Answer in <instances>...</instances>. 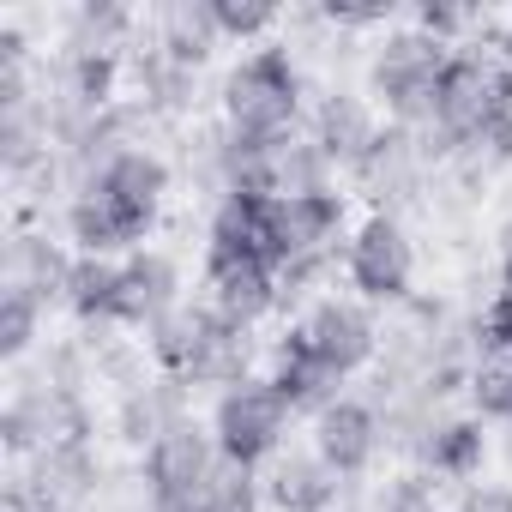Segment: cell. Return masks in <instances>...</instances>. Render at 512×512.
Returning a JSON list of instances; mask_svg holds the SVG:
<instances>
[{
    "label": "cell",
    "instance_id": "1",
    "mask_svg": "<svg viewBox=\"0 0 512 512\" xmlns=\"http://www.w3.org/2000/svg\"><path fill=\"white\" fill-rule=\"evenodd\" d=\"M175 157L157 145H127L121 157H109L79 193H67V205L55 211V229L73 253L91 260H127V253L151 247L169 199H175Z\"/></svg>",
    "mask_w": 512,
    "mask_h": 512
},
{
    "label": "cell",
    "instance_id": "2",
    "mask_svg": "<svg viewBox=\"0 0 512 512\" xmlns=\"http://www.w3.org/2000/svg\"><path fill=\"white\" fill-rule=\"evenodd\" d=\"M211 103H217V121L235 139H253V145H272V139L302 133L308 127V109H314V79H308L302 49L290 37H278L266 49L235 55L217 73Z\"/></svg>",
    "mask_w": 512,
    "mask_h": 512
},
{
    "label": "cell",
    "instance_id": "3",
    "mask_svg": "<svg viewBox=\"0 0 512 512\" xmlns=\"http://www.w3.org/2000/svg\"><path fill=\"white\" fill-rule=\"evenodd\" d=\"M145 356H151L157 374H175L187 392H205V398H217V392H229V386H241L253 374H266L260 368V338L247 326H235V320H223L205 302H187L181 314H169L145 338Z\"/></svg>",
    "mask_w": 512,
    "mask_h": 512
},
{
    "label": "cell",
    "instance_id": "4",
    "mask_svg": "<svg viewBox=\"0 0 512 512\" xmlns=\"http://www.w3.org/2000/svg\"><path fill=\"white\" fill-rule=\"evenodd\" d=\"M500 115H512V73L506 61L494 55V31L470 49H452L446 73H440V91H434V115L422 127L434 163L446 169L476 133H488Z\"/></svg>",
    "mask_w": 512,
    "mask_h": 512
},
{
    "label": "cell",
    "instance_id": "5",
    "mask_svg": "<svg viewBox=\"0 0 512 512\" xmlns=\"http://www.w3.org/2000/svg\"><path fill=\"white\" fill-rule=\"evenodd\" d=\"M452 49L434 43L428 31H416L410 19H398L392 31L368 37L362 49V97L392 121V127H428L434 115V91H440V73H446Z\"/></svg>",
    "mask_w": 512,
    "mask_h": 512
},
{
    "label": "cell",
    "instance_id": "6",
    "mask_svg": "<svg viewBox=\"0 0 512 512\" xmlns=\"http://www.w3.org/2000/svg\"><path fill=\"white\" fill-rule=\"evenodd\" d=\"M79 440H97V392L49 380L37 362L13 368L7 404H0V446H7V458L25 464L49 446H79Z\"/></svg>",
    "mask_w": 512,
    "mask_h": 512
},
{
    "label": "cell",
    "instance_id": "7",
    "mask_svg": "<svg viewBox=\"0 0 512 512\" xmlns=\"http://www.w3.org/2000/svg\"><path fill=\"white\" fill-rule=\"evenodd\" d=\"M344 290L380 314H398L416 302V284H422V247H416V229L410 217H392V211H368L356 217L350 241H344Z\"/></svg>",
    "mask_w": 512,
    "mask_h": 512
},
{
    "label": "cell",
    "instance_id": "8",
    "mask_svg": "<svg viewBox=\"0 0 512 512\" xmlns=\"http://www.w3.org/2000/svg\"><path fill=\"white\" fill-rule=\"evenodd\" d=\"M205 428H211V440H217V452L229 464L266 470L272 458H284L296 446L302 416L290 410V398L266 374H253V380H241V386H229V392H217L205 404Z\"/></svg>",
    "mask_w": 512,
    "mask_h": 512
},
{
    "label": "cell",
    "instance_id": "9",
    "mask_svg": "<svg viewBox=\"0 0 512 512\" xmlns=\"http://www.w3.org/2000/svg\"><path fill=\"white\" fill-rule=\"evenodd\" d=\"M296 344H308L338 380H362V374H374V362H380V344H386V320H380V308H368V302H356L350 290H326V296H314L308 308H296V320L284 326Z\"/></svg>",
    "mask_w": 512,
    "mask_h": 512
},
{
    "label": "cell",
    "instance_id": "10",
    "mask_svg": "<svg viewBox=\"0 0 512 512\" xmlns=\"http://www.w3.org/2000/svg\"><path fill=\"white\" fill-rule=\"evenodd\" d=\"M440 163L428 151V139L416 127H392L380 133V145L368 151V163L350 175L356 193H368L374 211H392V217H410L416 205H434V187H440Z\"/></svg>",
    "mask_w": 512,
    "mask_h": 512
},
{
    "label": "cell",
    "instance_id": "11",
    "mask_svg": "<svg viewBox=\"0 0 512 512\" xmlns=\"http://www.w3.org/2000/svg\"><path fill=\"white\" fill-rule=\"evenodd\" d=\"M109 458L97 440H79V446H49L25 464H13V482L7 494L13 500H31L43 512H97L103 488H109Z\"/></svg>",
    "mask_w": 512,
    "mask_h": 512
},
{
    "label": "cell",
    "instance_id": "12",
    "mask_svg": "<svg viewBox=\"0 0 512 512\" xmlns=\"http://www.w3.org/2000/svg\"><path fill=\"white\" fill-rule=\"evenodd\" d=\"M199 302L247 332H260L266 320H278L290 308L284 272L266 253H199Z\"/></svg>",
    "mask_w": 512,
    "mask_h": 512
},
{
    "label": "cell",
    "instance_id": "13",
    "mask_svg": "<svg viewBox=\"0 0 512 512\" xmlns=\"http://www.w3.org/2000/svg\"><path fill=\"white\" fill-rule=\"evenodd\" d=\"M308 446L356 488H368V476L380 470V458L392 452L386 446V422H380V404L368 392H344L338 404H326L314 422H308Z\"/></svg>",
    "mask_w": 512,
    "mask_h": 512
},
{
    "label": "cell",
    "instance_id": "14",
    "mask_svg": "<svg viewBox=\"0 0 512 512\" xmlns=\"http://www.w3.org/2000/svg\"><path fill=\"white\" fill-rule=\"evenodd\" d=\"M368 488L344 482L308 440L260 470V494H266L272 512H368Z\"/></svg>",
    "mask_w": 512,
    "mask_h": 512
},
{
    "label": "cell",
    "instance_id": "15",
    "mask_svg": "<svg viewBox=\"0 0 512 512\" xmlns=\"http://www.w3.org/2000/svg\"><path fill=\"white\" fill-rule=\"evenodd\" d=\"M187 308V266L169 247H139L121 260V290H115V326L133 338H151L169 314Z\"/></svg>",
    "mask_w": 512,
    "mask_h": 512
},
{
    "label": "cell",
    "instance_id": "16",
    "mask_svg": "<svg viewBox=\"0 0 512 512\" xmlns=\"http://www.w3.org/2000/svg\"><path fill=\"white\" fill-rule=\"evenodd\" d=\"M386 133V115L362 97V85H320L314 91V109H308V139L332 157L338 175H356L368 163V151L380 145Z\"/></svg>",
    "mask_w": 512,
    "mask_h": 512
},
{
    "label": "cell",
    "instance_id": "17",
    "mask_svg": "<svg viewBox=\"0 0 512 512\" xmlns=\"http://www.w3.org/2000/svg\"><path fill=\"white\" fill-rule=\"evenodd\" d=\"M127 97L145 109L151 127H199V97H205V73L199 67H181L175 55L151 49L139 37L133 61H127Z\"/></svg>",
    "mask_w": 512,
    "mask_h": 512
},
{
    "label": "cell",
    "instance_id": "18",
    "mask_svg": "<svg viewBox=\"0 0 512 512\" xmlns=\"http://www.w3.org/2000/svg\"><path fill=\"white\" fill-rule=\"evenodd\" d=\"M193 398H199V392H187L175 374H157V368H151L145 380H133L127 392H115V398H109V434L139 458V452H145V446H157L169 428H181L187 416H199V410H193Z\"/></svg>",
    "mask_w": 512,
    "mask_h": 512
},
{
    "label": "cell",
    "instance_id": "19",
    "mask_svg": "<svg viewBox=\"0 0 512 512\" xmlns=\"http://www.w3.org/2000/svg\"><path fill=\"white\" fill-rule=\"evenodd\" d=\"M488 458H494V428L482 422V416H470V410H446L428 434H422V446L410 452V464L428 476V482H440V488H470V482H482L488 476Z\"/></svg>",
    "mask_w": 512,
    "mask_h": 512
},
{
    "label": "cell",
    "instance_id": "20",
    "mask_svg": "<svg viewBox=\"0 0 512 512\" xmlns=\"http://www.w3.org/2000/svg\"><path fill=\"white\" fill-rule=\"evenodd\" d=\"M67 272H73V247L49 223H19L7 235V247H0V290H25V296L61 308Z\"/></svg>",
    "mask_w": 512,
    "mask_h": 512
},
{
    "label": "cell",
    "instance_id": "21",
    "mask_svg": "<svg viewBox=\"0 0 512 512\" xmlns=\"http://www.w3.org/2000/svg\"><path fill=\"white\" fill-rule=\"evenodd\" d=\"M326 187H338V169L308 139V127L290 133V139H272V145H253V181H247V193L290 199V193H326Z\"/></svg>",
    "mask_w": 512,
    "mask_h": 512
},
{
    "label": "cell",
    "instance_id": "22",
    "mask_svg": "<svg viewBox=\"0 0 512 512\" xmlns=\"http://www.w3.org/2000/svg\"><path fill=\"white\" fill-rule=\"evenodd\" d=\"M145 37V19L121 0H73L55 25V49L67 55H115V61H133Z\"/></svg>",
    "mask_w": 512,
    "mask_h": 512
},
{
    "label": "cell",
    "instance_id": "23",
    "mask_svg": "<svg viewBox=\"0 0 512 512\" xmlns=\"http://www.w3.org/2000/svg\"><path fill=\"white\" fill-rule=\"evenodd\" d=\"M266 380L290 398V410H296L302 422H314L326 404H338V398L350 392V380H338V374H332V368H326L308 344H296L290 332L266 350Z\"/></svg>",
    "mask_w": 512,
    "mask_h": 512
},
{
    "label": "cell",
    "instance_id": "24",
    "mask_svg": "<svg viewBox=\"0 0 512 512\" xmlns=\"http://www.w3.org/2000/svg\"><path fill=\"white\" fill-rule=\"evenodd\" d=\"M145 43L175 55L181 67H211V55L223 49V31H217V13H211V0H169V7H157L145 19Z\"/></svg>",
    "mask_w": 512,
    "mask_h": 512
},
{
    "label": "cell",
    "instance_id": "25",
    "mask_svg": "<svg viewBox=\"0 0 512 512\" xmlns=\"http://www.w3.org/2000/svg\"><path fill=\"white\" fill-rule=\"evenodd\" d=\"M151 494V488H145ZM266 494H260V470H241L229 458H217L199 482L187 488H169V494H151V512H260Z\"/></svg>",
    "mask_w": 512,
    "mask_h": 512
},
{
    "label": "cell",
    "instance_id": "26",
    "mask_svg": "<svg viewBox=\"0 0 512 512\" xmlns=\"http://www.w3.org/2000/svg\"><path fill=\"white\" fill-rule=\"evenodd\" d=\"M115 290H121V260H91V253H73V272L61 290V314L79 332L115 326Z\"/></svg>",
    "mask_w": 512,
    "mask_h": 512
},
{
    "label": "cell",
    "instance_id": "27",
    "mask_svg": "<svg viewBox=\"0 0 512 512\" xmlns=\"http://www.w3.org/2000/svg\"><path fill=\"white\" fill-rule=\"evenodd\" d=\"M49 302L25 296V290H0V362L7 368H25L37 362V350L49 344Z\"/></svg>",
    "mask_w": 512,
    "mask_h": 512
},
{
    "label": "cell",
    "instance_id": "28",
    "mask_svg": "<svg viewBox=\"0 0 512 512\" xmlns=\"http://www.w3.org/2000/svg\"><path fill=\"white\" fill-rule=\"evenodd\" d=\"M211 13H217V31H223V49H266L278 43V31L290 25L272 0H211Z\"/></svg>",
    "mask_w": 512,
    "mask_h": 512
},
{
    "label": "cell",
    "instance_id": "29",
    "mask_svg": "<svg viewBox=\"0 0 512 512\" xmlns=\"http://www.w3.org/2000/svg\"><path fill=\"white\" fill-rule=\"evenodd\" d=\"M464 410L482 416L488 428L512 434V350L506 356H476L470 386H464Z\"/></svg>",
    "mask_w": 512,
    "mask_h": 512
},
{
    "label": "cell",
    "instance_id": "30",
    "mask_svg": "<svg viewBox=\"0 0 512 512\" xmlns=\"http://www.w3.org/2000/svg\"><path fill=\"white\" fill-rule=\"evenodd\" d=\"M368 512H446V500H440V482H428L416 464H404L368 488Z\"/></svg>",
    "mask_w": 512,
    "mask_h": 512
},
{
    "label": "cell",
    "instance_id": "31",
    "mask_svg": "<svg viewBox=\"0 0 512 512\" xmlns=\"http://www.w3.org/2000/svg\"><path fill=\"white\" fill-rule=\"evenodd\" d=\"M464 320H470V350H476V356H506V350H512V296H506L500 284H494Z\"/></svg>",
    "mask_w": 512,
    "mask_h": 512
},
{
    "label": "cell",
    "instance_id": "32",
    "mask_svg": "<svg viewBox=\"0 0 512 512\" xmlns=\"http://www.w3.org/2000/svg\"><path fill=\"white\" fill-rule=\"evenodd\" d=\"M446 512H512V482H494V476H482V482L458 488Z\"/></svg>",
    "mask_w": 512,
    "mask_h": 512
},
{
    "label": "cell",
    "instance_id": "33",
    "mask_svg": "<svg viewBox=\"0 0 512 512\" xmlns=\"http://www.w3.org/2000/svg\"><path fill=\"white\" fill-rule=\"evenodd\" d=\"M494 55H500V61H506V73H512V19L494 31Z\"/></svg>",
    "mask_w": 512,
    "mask_h": 512
},
{
    "label": "cell",
    "instance_id": "34",
    "mask_svg": "<svg viewBox=\"0 0 512 512\" xmlns=\"http://www.w3.org/2000/svg\"><path fill=\"white\" fill-rule=\"evenodd\" d=\"M7 512H43V506H31V500H13V494H7Z\"/></svg>",
    "mask_w": 512,
    "mask_h": 512
}]
</instances>
